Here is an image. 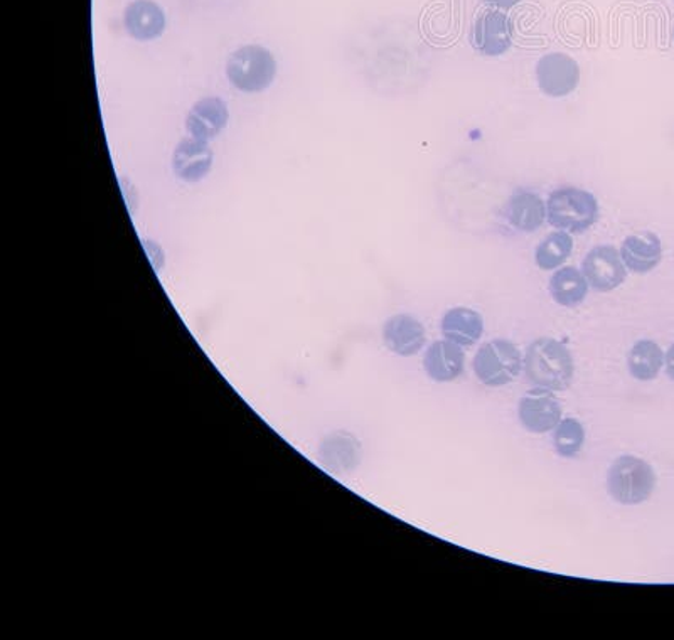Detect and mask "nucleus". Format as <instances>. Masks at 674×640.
I'll return each instance as SVG.
<instances>
[{"label": "nucleus", "instance_id": "f257e3e1", "mask_svg": "<svg viewBox=\"0 0 674 640\" xmlns=\"http://www.w3.org/2000/svg\"><path fill=\"white\" fill-rule=\"evenodd\" d=\"M524 371L536 388L565 392L572 384L575 364L565 344L551 337H539L527 347Z\"/></svg>", "mask_w": 674, "mask_h": 640}, {"label": "nucleus", "instance_id": "f03ea898", "mask_svg": "<svg viewBox=\"0 0 674 640\" xmlns=\"http://www.w3.org/2000/svg\"><path fill=\"white\" fill-rule=\"evenodd\" d=\"M654 487V469L639 457H619L607 472V490L622 505L643 504L651 498Z\"/></svg>", "mask_w": 674, "mask_h": 640}, {"label": "nucleus", "instance_id": "7ed1b4c3", "mask_svg": "<svg viewBox=\"0 0 674 640\" xmlns=\"http://www.w3.org/2000/svg\"><path fill=\"white\" fill-rule=\"evenodd\" d=\"M547 218L557 230L582 233L599 219V203L585 189H557L548 197Z\"/></svg>", "mask_w": 674, "mask_h": 640}, {"label": "nucleus", "instance_id": "20e7f679", "mask_svg": "<svg viewBox=\"0 0 674 640\" xmlns=\"http://www.w3.org/2000/svg\"><path fill=\"white\" fill-rule=\"evenodd\" d=\"M227 76L238 90L260 93L270 88L276 79V57L262 46H243L228 60Z\"/></svg>", "mask_w": 674, "mask_h": 640}, {"label": "nucleus", "instance_id": "39448f33", "mask_svg": "<svg viewBox=\"0 0 674 640\" xmlns=\"http://www.w3.org/2000/svg\"><path fill=\"white\" fill-rule=\"evenodd\" d=\"M523 364L520 349L511 341L493 340L479 347L474 373L481 383L499 388L517 380Z\"/></svg>", "mask_w": 674, "mask_h": 640}, {"label": "nucleus", "instance_id": "423d86ee", "mask_svg": "<svg viewBox=\"0 0 674 640\" xmlns=\"http://www.w3.org/2000/svg\"><path fill=\"white\" fill-rule=\"evenodd\" d=\"M514 26L501 9H487L472 24L471 44L479 54L503 56L511 48Z\"/></svg>", "mask_w": 674, "mask_h": 640}, {"label": "nucleus", "instance_id": "0eeeda50", "mask_svg": "<svg viewBox=\"0 0 674 640\" xmlns=\"http://www.w3.org/2000/svg\"><path fill=\"white\" fill-rule=\"evenodd\" d=\"M536 79L543 93L551 99H561L575 90L581 81V68L569 54H545L536 64Z\"/></svg>", "mask_w": 674, "mask_h": 640}, {"label": "nucleus", "instance_id": "6e6552de", "mask_svg": "<svg viewBox=\"0 0 674 640\" xmlns=\"http://www.w3.org/2000/svg\"><path fill=\"white\" fill-rule=\"evenodd\" d=\"M582 271L588 285L599 292L615 291L624 283L625 276H627V268L622 260L621 252L609 245L590 249L585 256Z\"/></svg>", "mask_w": 674, "mask_h": 640}, {"label": "nucleus", "instance_id": "1a4fd4ad", "mask_svg": "<svg viewBox=\"0 0 674 640\" xmlns=\"http://www.w3.org/2000/svg\"><path fill=\"white\" fill-rule=\"evenodd\" d=\"M518 417L527 432L547 434L560 423L561 407L550 389L536 388L520 399Z\"/></svg>", "mask_w": 674, "mask_h": 640}, {"label": "nucleus", "instance_id": "9d476101", "mask_svg": "<svg viewBox=\"0 0 674 640\" xmlns=\"http://www.w3.org/2000/svg\"><path fill=\"white\" fill-rule=\"evenodd\" d=\"M383 341L395 355L410 358L425 346V328L419 319L408 313L390 317L383 328Z\"/></svg>", "mask_w": 674, "mask_h": 640}, {"label": "nucleus", "instance_id": "9b49d317", "mask_svg": "<svg viewBox=\"0 0 674 640\" xmlns=\"http://www.w3.org/2000/svg\"><path fill=\"white\" fill-rule=\"evenodd\" d=\"M228 120H230V114H228L227 103L218 97H207L192 105L186 118V128L192 139L209 142L222 132Z\"/></svg>", "mask_w": 674, "mask_h": 640}, {"label": "nucleus", "instance_id": "f8f14e48", "mask_svg": "<svg viewBox=\"0 0 674 640\" xmlns=\"http://www.w3.org/2000/svg\"><path fill=\"white\" fill-rule=\"evenodd\" d=\"M124 27L136 41H152L166 30V14L154 0H133L125 8Z\"/></svg>", "mask_w": 674, "mask_h": 640}, {"label": "nucleus", "instance_id": "ddd939ff", "mask_svg": "<svg viewBox=\"0 0 674 640\" xmlns=\"http://www.w3.org/2000/svg\"><path fill=\"white\" fill-rule=\"evenodd\" d=\"M212 148L198 139H185L174 149L173 170L181 181L198 182L206 178L213 167Z\"/></svg>", "mask_w": 674, "mask_h": 640}, {"label": "nucleus", "instance_id": "4468645a", "mask_svg": "<svg viewBox=\"0 0 674 640\" xmlns=\"http://www.w3.org/2000/svg\"><path fill=\"white\" fill-rule=\"evenodd\" d=\"M466 355L459 344L453 341H435L427 349L423 368L430 380L437 383H450L463 373Z\"/></svg>", "mask_w": 674, "mask_h": 640}, {"label": "nucleus", "instance_id": "2eb2a0df", "mask_svg": "<svg viewBox=\"0 0 674 640\" xmlns=\"http://www.w3.org/2000/svg\"><path fill=\"white\" fill-rule=\"evenodd\" d=\"M621 256L627 270L648 273L660 265L663 246L654 233L631 234L622 243Z\"/></svg>", "mask_w": 674, "mask_h": 640}, {"label": "nucleus", "instance_id": "dca6fc26", "mask_svg": "<svg viewBox=\"0 0 674 640\" xmlns=\"http://www.w3.org/2000/svg\"><path fill=\"white\" fill-rule=\"evenodd\" d=\"M484 332L481 313L469 307H454L442 319V334L445 340L459 344L460 347L474 346Z\"/></svg>", "mask_w": 674, "mask_h": 640}, {"label": "nucleus", "instance_id": "f3484780", "mask_svg": "<svg viewBox=\"0 0 674 640\" xmlns=\"http://www.w3.org/2000/svg\"><path fill=\"white\" fill-rule=\"evenodd\" d=\"M506 215L511 227L532 233L538 230L547 218V203H543L542 197L535 192L521 191L509 201Z\"/></svg>", "mask_w": 674, "mask_h": 640}, {"label": "nucleus", "instance_id": "a211bd4d", "mask_svg": "<svg viewBox=\"0 0 674 640\" xmlns=\"http://www.w3.org/2000/svg\"><path fill=\"white\" fill-rule=\"evenodd\" d=\"M322 457L334 472L355 471L361 460V444L353 435L338 432L322 445Z\"/></svg>", "mask_w": 674, "mask_h": 640}, {"label": "nucleus", "instance_id": "6ab92c4d", "mask_svg": "<svg viewBox=\"0 0 674 640\" xmlns=\"http://www.w3.org/2000/svg\"><path fill=\"white\" fill-rule=\"evenodd\" d=\"M588 282L584 271L575 267H563L555 271L550 279V294L563 307H575L587 297Z\"/></svg>", "mask_w": 674, "mask_h": 640}, {"label": "nucleus", "instance_id": "aec40b11", "mask_svg": "<svg viewBox=\"0 0 674 640\" xmlns=\"http://www.w3.org/2000/svg\"><path fill=\"white\" fill-rule=\"evenodd\" d=\"M664 364V353L654 341L643 340L631 349L627 366L631 374L639 381H652Z\"/></svg>", "mask_w": 674, "mask_h": 640}, {"label": "nucleus", "instance_id": "412c9836", "mask_svg": "<svg viewBox=\"0 0 674 640\" xmlns=\"http://www.w3.org/2000/svg\"><path fill=\"white\" fill-rule=\"evenodd\" d=\"M573 240L567 231H555L548 234L538 248H536L535 260L542 270H557L565 264L567 258L572 255Z\"/></svg>", "mask_w": 674, "mask_h": 640}, {"label": "nucleus", "instance_id": "4be33fe9", "mask_svg": "<svg viewBox=\"0 0 674 640\" xmlns=\"http://www.w3.org/2000/svg\"><path fill=\"white\" fill-rule=\"evenodd\" d=\"M554 445L558 456L573 459L585 445V428L578 420L561 419L555 426Z\"/></svg>", "mask_w": 674, "mask_h": 640}, {"label": "nucleus", "instance_id": "5701e85b", "mask_svg": "<svg viewBox=\"0 0 674 640\" xmlns=\"http://www.w3.org/2000/svg\"><path fill=\"white\" fill-rule=\"evenodd\" d=\"M664 364H666V374L674 381V344L667 349L664 356Z\"/></svg>", "mask_w": 674, "mask_h": 640}, {"label": "nucleus", "instance_id": "b1692460", "mask_svg": "<svg viewBox=\"0 0 674 640\" xmlns=\"http://www.w3.org/2000/svg\"><path fill=\"white\" fill-rule=\"evenodd\" d=\"M486 4L493 5L496 9H511L514 5L520 4V0H484Z\"/></svg>", "mask_w": 674, "mask_h": 640}, {"label": "nucleus", "instance_id": "393cba45", "mask_svg": "<svg viewBox=\"0 0 674 640\" xmlns=\"http://www.w3.org/2000/svg\"><path fill=\"white\" fill-rule=\"evenodd\" d=\"M194 2L203 5H219L225 4V2H231V0H194Z\"/></svg>", "mask_w": 674, "mask_h": 640}]
</instances>
